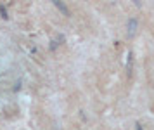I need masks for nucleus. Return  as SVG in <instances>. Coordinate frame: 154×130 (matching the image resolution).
Returning <instances> with one entry per match:
<instances>
[{
    "label": "nucleus",
    "mask_w": 154,
    "mask_h": 130,
    "mask_svg": "<svg viewBox=\"0 0 154 130\" xmlns=\"http://www.w3.org/2000/svg\"><path fill=\"white\" fill-rule=\"evenodd\" d=\"M137 30H139V17H135V16L128 17V21H126V36L134 38L137 35Z\"/></svg>",
    "instance_id": "nucleus-1"
},
{
    "label": "nucleus",
    "mask_w": 154,
    "mask_h": 130,
    "mask_svg": "<svg viewBox=\"0 0 154 130\" xmlns=\"http://www.w3.org/2000/svg\"><path fill=\"white\" fill-rule=\"evenodd\" d=\"M54 5H56V7H57V9H59V11H61L64 16H69V9L66 7V4H64V2H59V0H54Z\"/></svg>",
    "instance_id": "nucleus-3"
},
{
    "label": "nucleus",
    "mask_w": 154,
    "mask_h": 130,
    "mask_svg": "<svg viewBox=\"0 0 154 130\" xmlns=\"http://www.w3.org/2000/svg\"><path fill=\"white\" fill-rule=\"evenodd\" d=\"M135 130H144V127L140 123H135Z\"/></svg>",
    "instance_id": "nucleus-5"
},
{
    "label": "nucleus",
    "mask_w": 154,
    "mask_h": 130,
    "mask_svg": "<svg viewBox=\"0 0 154 130\" xmlns=\"http://www.w3.org/2000/svg\"><path fill=\"white\" fill-rule=\"evenodd\" d=\"M0 14H2V17H4V19H9V16H7V9H5V5H0Z\"/></svg>",
    "instance_id": "nucleus-4"
},
{
    "label": "nucleus",
    "mask_w": 154,
    "mask_h": 130,
    "mask_svg": "<svg viewBox=\"0 0 154 130\" xmlns=\"http://www.w3.org/2000/svg\"><path fill=\"white\" fill-rule=\"evenodd\" d=\"M126 75L128 78L134 75V52H128L126 56Z\"/></svg>",
    "instance_id": "nucleus-2"
}]
</instances>
